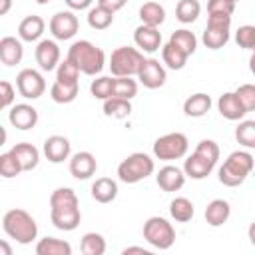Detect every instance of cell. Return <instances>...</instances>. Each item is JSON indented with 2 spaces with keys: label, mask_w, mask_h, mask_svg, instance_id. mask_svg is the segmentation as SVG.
Returning <instances> with one entry per match:
<instances>
[{
  "label": "cell",
  "mask_w": 255,
  "mask_h": 255,
  "mask_svg": "<svg viewBox=\"0 0 255 255\" xmlns=\"http://www.w3.org/2000/svg\"><path fill=\"white\" fill-rule=\"evenodd\" d=\"M50 221L60 231H74L80 221V201L74 189L70 187H58L50 195Z\"/></svg>",
  "instance_id": "cell-1"
},
{
  "label": "cell",
  "mask_w": 255,
  "mask_h": 255,
  "mask_svg": "<svg viewBox=\"0 0 255 255\" xmlns=\"http://www.w3.org/2000/svg\"><path fill=\"white\" fill-rule=\"evenodd\" d=\"M2 229L4 233L14 239L20 245H28L38 237V225L36 219L26 209H8L2 217Z\"/></svg>",
  "instance_id": "cell-2"
},
{
  "label": "cell",
  "mask_w": 255,
  "mask_h": 255,
  "mask_svg": "<svg viewBox=\"0 0 255 255\" xmlns=\"http://www.w3.org/2000/svg\"><path fill=\"white\" fill-rule=\"evenodd\" d=\"M68 60H72L82 74L96 76L106 66V54L90 40H78L68 48Z\"/></svg>",
  "instance_id": "cell-3"
},
{
  "label": "cell",
  "mask_w": 255,
  "mask_h": 255,
  "mask_svg": "<svg viewBox=\"0 0 255 255\" xmlns=\"http://www.w3.org/2000/svg\"><path fill=\"white\" fill-rule=\"evenodd\" d=\"M253 167H255V157L249 151L243 149L231 151L223 161V165L219 167V181L225 187H237L247 179Z\"/></svg>",
  "instance_id": "cell-4"
},
{
  "label": "cell",
  "mask_w": 255,
  "mask_h": 255,
  "mask_svg": "<svg viewBox=\"0 0 255 255\" xmlns=\"http://www.w3.org/2000/svg\"><path fill=\"white\" fill-rule=\"evenodd\" d=\"M143 62H145V58H143L139 48L120 46L110 56V70H112V76H116V78L137 76L141 66H143Z\"/></svg>",
  "instance_id": "cell-5"
},
{
  "label": "cell",
  "mask_w": 255,
  "mask_h": 255,
  "mask_svg": "<svg viewBox=\"0 0 255 255\" xmlns=\"http://www.w3.org/2000/svg\"><path fill=\"white\" fill-rule=\"evenodd\" d=\"M153 169H155L153 159L143 151H135V153H129L118 165V177L124 183H137V181L149 177L153 173Z\"/></svg>",
  "instance_id": "cell-6"
},
{
  "label": "cell",
  "mask_w": 255,
  "mask_h": 255,
  "mask_svg": "<svg viewBox=\"0 0 255 255\" xmlns=\"http://www.w3.org/2000/svg\"><path fill=\"white\" fill-rule=\"evenodd\" d=\"M143 239L151 247L165 251L175 243V229L165 217L153 215L143 223Z\"/></svg>",
  "instance_id": "cell-7"
},
{
  "label": "cell",
  "mask_w": 255,
  "mask_h": 255,
  "mask_svg": "<svg viewBox=\"0 0 255 255\" xmlns=\"http://www.w3.org/2000/svg\"><path fill=\"white\" fill-rule=\"evenodd\" d=\"M187 149H189V141H187V135L181 131L165 133L153 141V155L163 161L181 159L187 153Z\"/></svg>",
  "instance_id": "cell-8"
},
{
  "label": "cell",
  "mask_w": 255,
  "mask_h": 255,
  "mask_svg": "<svg viewBox=\"0 0 255 255\" xmlns=\"http://www.w3.org/2000/svg\"><path fill=\"white\" fill-rule=\"evenodd\" d=\"M16 90L26 100H38L46 92V80L38 70L24 68L16 76Z\"/></svg>",
  "instance_id": "cell-9"
},
{
  "label": "cell",
  "mask_w": 255,
  "mask_h": 255,
  "mask_svg": "<svg viewBox=\"0 0 255 255\" xmlns=\"http://www.w3.org/2000/svg\"><path fill=\"white\" fill-rule=\"evenodd\" d=\"M52 36L56 40H70L78 34L80 30V22H78V16L70 10H62V12H56L52 18H50V24H48Z\"/></svg>",
  "instance_id": "cell-10"
},
{
  "label": "cell",
  "mask_w": 255,
  "mask_h": 255,
  "mask_svg": "<svg viewBox=\"0 0 255 255\" xmlns=\"http://www.w3.org/2000/svg\"><path fill=\"white\" fill-rule=\"evenodd\" d=\"M137 80H139V84H141L143 88H147V90H157V88H161V86L165 84L167 72H165V68L159 64V60H155V58H145V62H143V66H141V70H139V74H137Z\"/></svg>",
  "instance_id": "cell-11"
},
{
  "label": "cell",
  "mask_w": 255,
  "mask_h": 255,
  "mask_svg": "<svg viewBox=\"0 0 255 255\" xmlns=\"http://www.w3.org/2000/svg\"><path fill=\"white\" fill-rule=\"evenodd\" d=\"M34 58H36V64L40 66V70H44V72L56 70L60 66V48H58L56 40H40L34 50Z\"/></svg>",
  "instance_id": "cell-12"
},
{
  "label": "cell",
  "mask_w": 255,
  "mask_h": 255,
  "mask_svg": "<svg viewBox=\"0 0 255 255\" xmlns=\"http://www.w3.org/2000/svg\"><path fill=\"white\" fill-rule=\"evenodd\" d=\"M8 122L16 129H22V131L32 129L38 124V110L30 104H16L8 112Z\"/></svg>",
  "instance_id": "cell-13"
},
{
  "label": "cell",
  "mask_w": 255,
  "mask_h": 255,
  "mask_svg": "<svg viewBox=\"0 0 255 255\" xmlns=\"http://www.w3.org/2000/svg\"><path fill=\"white\" fill-rule=\"evenodd\" d=\"M133 42L141 52H147V54L157 52L161 48V32L155 26L139 24L133 32Z\"/></svg>",
  "instance_id": "cell-14"
},
{
  "label": "cell",
  "mask_w": 255,
  "mask_h": 255,
  "mask_svg": "<svg viewBox=\"0 0 255 255\" xmlns=\"http://www.w3.org/2000/svg\"><path fill=\"white\" fill-rule=\"evenodd\" d=\"M98 169V161L90 151H78L70 157V173L76 179H90Z\"/></svg>",
  "instance_id": "cell-15"
},
{
  "label": "cell",
  "mask_w": 255,
  "mask_h": 255,
  "mask_svg": "<svg viewBox=\"0 0 255 255\" xmlns=\"http://www.w3.org/2000/svg\"><path fill=\"white\" fill-rule=\"evenodd\" d=\"M185 177H187L185 171L179 169L177 165H163V167L157 171L155 181H157V185H159L163 191L171 193V191H179V189L185 185Z\"/></svg>",
  "instance_id": "cell-16"
},
{
  "label": "cell",
  "mask_w": 255,
  "mask_h": 255,
  "mask_svg": "<svg viewBox=\"0 0 255 255\" xmlns=\"http://www.w3.org/2000/svg\"><path fill=\"white\" fill-rule=\"evenodd\" d=\"M70 151H72L70 139L64 135H50L44 141V155L52 163H62L64 159L70 157Z\"/></svg>",
  "instance_id": "cell-17"
},
{
  "label": "cell",
  "mask_w": 255,
  "mask_h": 255,
  "mask_svg": "<svg viewBox=\"0 0 255 255\" xmlns=\"http://www.w3.org/2000/svg\"><path fill=\"white\" fill-rule=\"evenodd\" d=\"M217 110H219V114H221L225 120H229V122H237V120H241V118L247 114V110L243 108V104L239 102V98H237L235 92H225V94H221L219 100H217Z\"/></svg>",
  "instance_id": "cell-18"
},
{
  "label": "cell",
  "mask_w": 255,
  "mask_h": 255,
  "mask_svg": "<svg viewBox=\"0 0 255 255\" xmlns=\"http://www.w3.org/2000/svg\"><path fill=\"white\" fill-rule=\"evenodd\" d=\"M213 167H215V163L209 161L205 155H201V153H197V151H193V153L183 161V171H185V175L191 177V179H205V177L213 171Z\"/></svg>",
  "instance_id": "cell-19"
},
{
  "label": "cell",
  "mask_w": 255,
  "mask_h": 255,
  "mask_svg": "<svg viewBox=\"0 0 255 255\" xmlns=\"http://www.w3.org/2000/svg\"><path fill=\"white\" fill-rule=\"evenodd\" d=\"M22 58H24L22 40H18L14 36H4L0 40V60H2V64L12 68V66L20 64Z\"/></svg>",
  "instance_id": "cell-20"
},
{
  "label": "cell",
  "mask_w": 255,
  "mask_h": 255,
  "mask_svg": "<svg viewBox=\"0 0 255 255\" xmlns=\"http://www.w3.org/2000/svg\"><path fill=\"white\" fill-rule=\"evenodd\" d=\"M10 151H12L14 157L20 161L22 171H32V169L38 165V161H40V151H38V147H36L34 143H28V141L16 143Z\"/></svg>",
  "instance_id": "cell-21"
},
{
  "label": "cell",
  "mask_w": 255,
  "mask_h": 255,
  "mask_svg": "<svg viewBox=\"0 0 255 255\" xmlns=\"http://www.w3.org/2000/svg\"><path fill=\"white\" fill-rule=\"evenodd\" d=\"M44 28H46V22L40 16L32 14V16H26L18 24V36L22 42H36L44 34Z\"/></svg>",
  "instance_id": "cell-22"
},
{
  "label": "cell",
  "mask_w": 255,
  "mask_h": 255,
  "mask_svg": "<svg viewBox=\"0 0 255 255\" xmlns=\"http://www.w3.org/2000/svg\"><path fill=\"white\" fill-rule=\"evenodd\" d=\"M231 215V205L225 199H213L205 207V221L211 227H221Z\"/></svg>",
  "instance_id": "cell-23"
},
{
  "label": "cell",
  "mask_w": 255,
  "mask_h": 255,
  "mask_svg": "<svg viewBox=\"0 0 255 255\" xmlns=\"http://www.w3.org/2000/svg\"><path fill=\"white\" fill-rule=\"evenodd\" d=\"M201 42L209 50H219L229 42V26H219V24H207L205 32L201 36Z\"/></svg>",
  "instance_id": "cell-24"
},
{
  "label": "cell",
  "mask_w": 255,
  "mask_h": 255,
  "mask_svg": "<svg viewBox=\"0 0 255 255\" xmlns=\"http://www.w3.org/2000/svg\"><path fill=\"white\" fill-rule=\"evenodd\" d=\"M211 104H213L211 96H207L203 92H197V94L189 96L183 102V114L189 116V118H201L211 110Z\"/></svg>",
  "instance_id": "cell-25"
},
{
  "label": "cell",
  "mask_w": 255,
  "mask_h": 255,
  "mask_svg": "<svg viewBox=\"0 0 255 255\" xmlns=\"http://www.w3.org/2000/svg\"><path fill=\"white\" fill-rule=\"evenodd\" d=\"M92 197L98 203H110L118 197V183L112 177H98L92 183Z\"/></svg>",
  "instance_id": "cell-26"
},
{
  "label": "cell",
  "mask_w": 255,
  "mask_h": 255,
  "mask_svg": "<svg viewBox=\"0 0 255 255\" xmlns=\"http://www.w3.org/2000/svg\"><path fill=\"white\" fill-rule=\"evenodd\" d=\"M36 255H72V245L64 239L44 237L36 243Z\"/></svg>",
  "instance_id": "cell-27"
},
{
  "label": "cell",
  "mask_w": 255,
  "mask_h": 255,
  "mask_svg": "<svg viewBox=\"0 0 255 255\" xmlns=\"http://www.w3.org/2000/svg\"><path fill=\"white\" fill-rule=\"evenodd\" d=\"M139 20L145 26H159L165 20V8L159 2H145L139 6Z\"/></svg>",
  "instance_id": "cell-28"
},
{
  "label": "cell",
  "mask_w": 255,
  "mask_h": 255,
  "mask_svg": "<svg viewBox=\"0 0 255 255\" xmlns=\"http://www.w3.org/2000/svg\"><path fill=\"white\" fill-rule=\"evenodd\" d=\"M78 90H80V84H66V82H54L52 88H50V98L56 102V104H70L76 100L78 96Z\"/></svg>",
  "instance_id": "cell-29"
},
{
  "label": "cell",
  "mask_w": 255,
  "mask_h": 255,
  "mask_svg": "<svg viewBox=\"0 0 255 255\" xmlns=\"http://www.w3.org/2000/svg\"><path fill=\"white\" fill-rule=\"evenodd\" d=\"M187 54L183 50H179L177 46H173L171 42H167L163 48H161V60L163 64L169 68V70H181L187 62Z\"/></svg>",
  "instance_id": "cell-30"
},
{
  "label": "cell",
  "mask_w": 255,
  "mask_h": 255,
  "mask_svg": "<svg viewBox=\"0 0 255 255\" xmlns=\"http://www.w3.org/2000/svg\"><path fill=\"white\" fill-rule=\"evenodd\" d=\"M201 14V4L199 0H179L175 6V18L181 24H191L199 18Z\"/></svg>",
  "instance_id": "cell-31"
},
{
  "label": "cell",
  "mask_w": 255,
  "mask_h": 255,
  "mask_svg": "<svg viewBox=\"0 0 255 255\" xmlns=\"http://www.w3.org/2000/svg\"><path fill=\"white\" fill-rule=\"evenodd\" d=\"M114 14L116 12H112V10H108V8H104V6L98 4V6L90 8V12H88V24L94 30H106V28L112 26Z\"/></svg>",
  "instance_id": "cell-32"
},
{
  "label": "cell",
  "mask_w": 255,
  "mask_h": 255,
  "mask_svg": "<svg viewBox=\"0 0 255 255\" xmlns=\"http://www.w3.org/2000/svg\"><path fill=\"white\" fill-rule=\"evenodd\" d=\"M104 114L108 118H116V120H124L131 114V104L129 100H124V98H108L104 100Z\"/></svg>",
  "instance_id": "cell-33"
},
{
  "label": "cell",
  "mask_w": 255,
  "mask_h": 255,
  "mask_svg": "<svg viewBox=\"0 0 255 255\" xmlns=\"http://www.w3.org/2000/svg\"><path fill=\"white\" fill-rule=\"evenodd\" d=\"M193 213H195V207L187 197H175L169 203V215H171V219H175L179 223L189 221L193 217Z\"/></svg>",
  "instance_id": "cell-34"
},
{
  "label": "cell",
  "mask_w": 255,
  "mask_h": 255,
  "mask_svg": "<svg viewBox=\"0 0 255 255\" xmlns=\"http://www.w3.org/2000/svg\"><path fill=\"white\" fill-rule=\"evenodd\" d=\"M80 251L84 255H104L106 253V239L104 235L96 233V231H90L82 237L80 241Z\"/></svg>",
  "instance_id": "cell-35"
},
{
  "label": "cell",
  "mask_w": 255,
  "mask_h": 255,
  "mask_svg": "<svg viewBox=\"0 0 255 255\" xmlns=\"http://www.w3.org/2000/svg\"><path fill=\"white\" fill-rule=\"evenodd\" d=\"M169 42H171L173 46H177L179 50H183L187 56H191V54L197 50V38H195V34H193L191 30H185V28L175 30V32L169 36Z\"/></svg>",
  "instance_id": "cell-36"
},
{
  "label": "cell",
  "mask_w": 255,
  "mask_h": 255,
  "mask_svg": "<svg viewBox=\"0 0 255 255\" xmlns=\"http://www.w3.org/2000/svg\"><path fill=\"white\" fill-rule=\"evenodd\" d=\"M114 86H116V76H100L98 80H94L90 84V92L96 100H108V98H114Z\"/></svg>",
  "instance_id": "cell-37"
},
{
  "label": "cell",
  "mask_w": 255,
  "mask_h": 255,
  "mask_svg": "<svg viewBox=\"0 0 255 255\" xmlns=\"http://www.w3.org/2000/svg\"><path fill=\"white\" fill-rule=\"evenodd\" d=\"M235 139L239 145L253 149L255 147V120H243L235 128Z\"/></svg>",
  "instance_id": "cell-38"
},
{
  "label": "cell",
  "mask_w": 255,
  "mask_h": 255,
  "mask_svg": "<svg viewBox=\"0 0 255 255\" xmlns=\"http://www.w3.org/2000/svg\"><path fill=\"white\" fill-rule=\"evenodd\" d=\"M137 94V82L131 76H122L116 78V86H114V96L116 98H124V100H131Z\"/></svg>",
  "instance_id": "cell-39"
},
{
  "label": "cell",
  "mask_w": 255,
  "mask_h": 255,
  "mask_svg": "<svg viewBox=\"0 0 255 255\" xmlns=\"http://www.w3.org/2000/svg\"><path fill=\"white\" fill-rule=\"evenodd\" d=\"M80 68L72 62V60H64L60 62V66L56 68V80L58 82H66V84H78V78H80Z\"/></svg>",
  "instance_id": "cell-40"
},
{
  "label": "cell",
  "mask_w": 255,
  "mask_h": 255,
  "mask_svg": "<svg viewBox=\"0 0 255 255\" xmlns=\"http://www.w3.org/2000/svg\"><path fill=\"white\" fill-rule=\"evenodd\" d=\"M0 173H2V177H8V179L16 177L18 173H22V165L14 157L12 151H6V153L0 155Z\"/></svg>",
  "instance_id": "cell-41"
},
{
  "label": "cell",
  "mask_w": 255,
  "mask_h": 255,
  "mask_svg": "<svg viewBox=\"0 0 255 255\" xmlns=\"http://www.w3.org/2000/svg\"><path fill=\"white\" fill-rule=\"evenodd\" d=\"M235 42H237L239 48L253 52V48H255V26H251V24L239 26V30L235 32Z\"/></svg>",
  "instance_id": "cell-42"
},
{
  "label": "cell",
  "mask_w": 255,
  "mask_h": 255,
  "mask_svg": "<svg viewBox=\"0 0 255 255\" xmlns=\"http://www.w3.org/2000/svg\"><path fill=\"white\" fill-rule=\"evenodd\" d=\"M235 94L247 112H255V84H241Z\"/></svg>",
  "instance_id": "cell-43"
},
{
  "label": "cell",
  "mask_w": 255,
  "mask_h": 255,
  "mask_svg": "<svg viewBox=\"0 0 255 255\" xmlns=\"http://www.w3.org/2000/svg\"><path fill=\"white\" fill-rule=\"evenodd\" d=\"M195 151L201 153V155H205V157H207L209 161H213V163H217V159H219V145H217L213 139H201V141L197 143Z\"/></svg>",
  "instance_id": "cell-44"
},
{
  "label": "cell",
  "mask_w": 255,
  "mask_h": 255,
  "mask_svg": "<svg viewBox=\"0 0 255 255\" xmlns=\"http://www.w3.org/2000/svg\"><path fill=\"white\" fill-rule=\"evenodd\" d=\"M233 0H209L207 2V14H233L235 12Z\"/></svg>",
  "instance_id": "cell-45"
},
{
  "label": "cell",
  "mask_w": 255,
  "mask_h": 255,
  "mask_svg": "<svg viewBox=\"0 0 255 255\" xmlns=\"http://www.w3.org/2000/svg\"><path fill=\"white\" fill-rule=\"evenodd\" d=\"M14 98H16V90L14 86L8 82V80H2L0 82V108H10L14 104Z\"/></svg>",
  "instance_id": "cell-46"
},
{
  "label": "cell",
  "mask_w": 255,
  "mask_h": 255,
  "mask_svg": "<svg viewBox=\"0 0 255 255\" xmlns=\"http://www.w3.org/2000/svg\"><path fill=\"white\" fill-rule=\"evenodd\" d=\"M126 2H128V0H98V4H100V6H104V8L112 10V12L122 10V8L126 6Z\"/></svg>",
  "instance_id": "cell-47"
},
{
  "label": "cell",
  "mask_w": 255,
  "mask_h": 255,
  "mask_svg": "<svg viewBox=\"0 0 255 255\" xmlns=\"http://www.w3.org/2000/svg\"><path fill=\"white\" fill-rule=\"evenodd\" d=\"M64 2L68 4L70 10H86V8L92 6L94 0H64Z\"/></svg>",
  "instance_id": "cell-48"
},
{
  "label": "cell",
  "mask_w": 255,
  "mask_h": 255,
  "mask_svg": "<svg viewBox=\"0 0 255 255\" xmlns=\"http://www.w3.org/2000/svg\"><path fill=\"white\" fill-rule=\"evenodd\" d=\"M124 255H129V253H139V255H149V249H145V247H126L124 251H122Z\"/></svg>",
  "instance_id": "cell-49"
},
{
  "label": "cell",
  "mask_w": 255,
  "mask_h": 255,
  "mask_svg": "<svg viewBox=\"0 0 255 255\" xmlns=\"http://www.w3.org/2000/svg\"><path fill=\"white\" fill-rule=\"evenodd\" d=\"M10 6H12V0H0V16H4V14H8V10H10Z\"/></svg>",
  "instance_id": "cell-50"
},
{
  "label": "cell",
  "mask_w": 255,
  "mask_h": 255,
  "mask_svg": "<svg viewBox=\"0 0 255 255\" xmlns=\"http://www.w3.org/2000/svg\"><path fill=\"white\" fill-rule=\"evenodd\" d=\"M247 237H249V241H251V245L255 247V221L249 225V229H247Z\"/></svg>",
  "instance_id": "cell-51"
},
{
  "label": "cell",
  "mask_w": 255,
  "mask_h": 255,
  "mask_svg": "<svg viewBox=\"0 0 255 255\" xmlns=\"http://www.w3.org/2000/svg\"><path fill=\"white\" fill-rule=\"evenodd\" d=\"M0 255H12V249L8 247L6 241H0Z\"/></svg>",
  "instance_id": "cell-52"
},
{
  "label": "cell",
  "mask_w": 255,
  "mask_h": 255,
  "mask_svg": "<svg viewBox=\"0 0 255 255\" xmlns=\"http://www.w3.org/2000/svg\"><path fill=\"white\" fill-rule=\"evenodd\" d=\"M249 70H251V74L255 76V52H253L251 58H249Z\"/></svg>",
  "instance_id": "cell-53"
},
{
  "label": "cell",
  "mask_w": 255,
  "mask_h": 255,
  "mask_svg": "<svg viewBox=\"0 0 255 255\" xmlns=\"http://www.w3.org/2000/svg\"><path fill=\"white\" fill-rule=\"evenodd\" d=\"M36 2H38V4H40V6H44V4H48V2H50V0H36Z\"/></svg>",
  "instance_id": "cell-54"
},
{
  "label": "cell",
  "mask_w": 255,
  "mask_h": 255,
  "mask_svg": "<svg viewBox=\"0 0 255 255\" xmlns=\"http://www.w3.org/2000/svg\"><path fill=\"white\" fill-rule=\"evenodd\" d=\"M233 2H239V0H233Z\"/></svg>",
  "instance_id": "cell-55"
},
{
  "label": "cell",
  "mask_w": 255,
  "mask_h": 255,
  "mask_svg": "<svg viewBox=\"0 0 255 255\" xmlns=\"http://www.w3.org/2000/svg\"><path fill=\"white\" fill-rule=\"evenodd\" d=\"M253 52H255V48H253Z\"/></svg>",
  "instance_id": "cell-56"
}]
</instances>
